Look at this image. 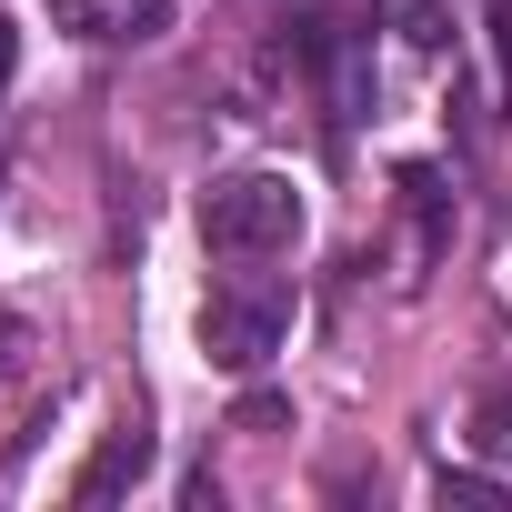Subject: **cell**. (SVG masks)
I'll use <instances>...</instances> for the list:
<instances>
[{"mask_svg":"<svg viewBox=\"0 0 512 512\" xmlns=\"http://www.w3.org/2000/svg\"><path fill=\"white\" fill-rule=\"evenodd\" d=\"M201 241L221 251V262H282V251L302 241V191L292 171H221L201 191Z\"/></svg>","mask_w":512,"mask_h":512,"instance_id":"cell-1","label":"cell"},{"mask_svg":"<svg viewBox=\"0 0 512 512\" xmlns=\"http://www.w3.org/2000/svg\"><path fill=\"white\" fill-rule=\"evenodd\" d=\"M282 332H292V282H221L201 302V352L221 372H262L282 352Z\"/></svg>","mask_w":512,"mask_h":512,"instance_id":"cell-2","label":"cell"},{"mask_svg":"<svg viewBox=\"0 0 512 512\" xmlns=\"http://www.w3.org/2000/svg\"><path fill=\"white\" fill-rule=\"evenodd\" d=\"M171 11H181V0H51V21L71 31V41H161L171 31Z\"/></svg>","mask_w":512,"mask_h":512,"instance_id":"cell-3","label":"cell"},{"mask_svg":"<svg viewBox=\"0 0 512 512\" xmlns=\"http://www.w3.org/2000/svg\"><path fill=\"white\" fill-rule=\"evenodd\" d=\"M141 472H151V432H141V422H121V432H101V452L81 462V482H71V492H81V502H111V492H131Z\"/></svg>","mask_w":512,"mask_h":512,"instance_id":"cell-4","label":"cell"},{"mask_svg":"<svg viewBox=\"0 0 512 512\" xmlns=\"http://www.w3.org/2000/svg\"><path fill=\"white\" fill-rule=\"evenodd\" d=\"M472 452H482V462H512V382H492V392L472 402Z\"/></svg>","mask_w":512,"mask_h":512,"instance_id":"cell-5","label":"cell"},{"mask_svg":"<svg viewBox=\"0 0 512 512\" xmlns=\"http://www.w3.org/2000/svg\"><path fill=\"white\" fill-rule=\"evenodd\" d=\"M442 502H502V482H492V472H452V462H442Z\"/></svg>","mask_w":512,"mask_h":512,"instance_id":"cell-6","label":"cell"},{"mask_svg":"<svg viewBox=\"0 0 512 512\" xmlns=\"http://www.w3.org/2000/svg\"><path fill=\"white\" fill-rule=\"evenodd\" d=\"M11 71H21V31L0 21V91H11Z\"/></svg>","mask_w":512,"mask_h":512,"instance_id":"cell-7","label":"cell"},{"mask_svg":"<svg viewBox=\"0 0 512 512\" xmlns=\"http://www.w3.org/2000/svg\"><path fill=\"white\" fill-rule=\"evenodd\" d=\"M21 362V322H0V372H11Z\"/></svg>","mask_w":512,"mask_h":512,"instance_id":"cell-8","label":"cell"},{"mask_svg":"<svg viewBox=\"0 0 512 512\" xmlns=\"http://www.w3.org/2000/svg\"><path fill=\"white\" fill-rule=\"evenodd\" d=\"M502 91H512V0H502Z\"/></svg>","mask_w":512,"mask_h":512,"instance_id":"cell-9","label":"cell"}]
</instances>
